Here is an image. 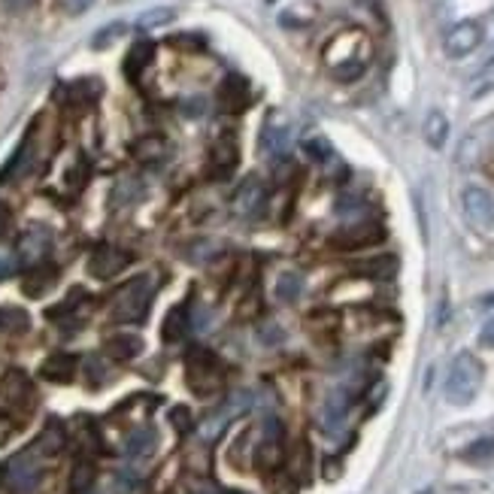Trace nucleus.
Here are the masks:
<instances>
[{"label":"nucleus","instance_id":"1","mask_svg":"<svg viewBox=\"0 0 494 494\" xmlns=\"http://www.w3.org/2000/svg\"><path fill=\"white\" fill-rule=\"evenodd\" d=\"M482 380H485V367L479 358L470 352L455 355V361L449 364V376H446V400L455 403V407L473 403V398L482 389Z\"/></svg>","mask_w":494,"mask_h":494},{"label":"nucleus","instance_id":"2","mask_svg":"<svg viewBox=\"0 0 494 494\" xmlns=\"http://www.w3.org/2000/svg\"><path fill=\"white\" fill-rule=\"evenodd\" d=\"M152 294H155V282L152 276H137L128 285H122L113 298V319L115 321H140L149 312Z\"/></svg>","mask_w":494,"mask_h":494},{"label":"nucleus","instance_id":"3","mask_svg":"<svg viewBox=\"0 0 494 494\" xmlns=\"http://www.w3.org/2000/svg\"><path fill=\"white\" fill-rule=\"evenodd\" d=\"M40 476H43V467H40L37 449H25V452L13 455L10 461H6V485H10L15 494H31L40 485Z\"/></svg>","mask_w":494,"mask_h":494},{"label":"nucleus","instance_id":"4","mask_svg":"<svg viewBox=\"0 0 494 494\" xmlns=\"http://www.w3.org/2000/svg\"><path fill=\"white\" fill-rule=\"evenodd\" d=\"M185 380L194 394L206 398V394H212L222 385V367L210 352H192L185 361Z\"/></svg>","mask_w":494,"mask_h":494},{"label":"nucleus","instance_id":"5","mask_svg":"<svg viewBox=\"0 0 494 494\" xmlns=\"http://www.w3.org/2000/svg\"><path fill=\"white\" fill-rule=\"evenodd\" d=\"M267 206V188L258 176L242 179L237 185V192L231 197V210L237 219H258Z\"/></svg>","mask_w":494,"mask_h":494},{"label":"nucleus","instance_id":"6","mask_svg":"<svg viewBox=\"0 0 494 494\" xmlns=\"http://www.w3.org/2000/svg\"><path fill=\"white\" fill-rule=\"evenodd\" d=\"M482 25L479 22H473V19H467V22H458L449 28L446 34V40H443V49H446V55L449 58H467L470 52H476L482 46Z\"/></svg>","mask_w":494,"mask_h":494},{"label":"nucleus","instance_id":"7","mask_svg":"<svg viewBox=\"0 0 494 494\" xmlns=\"http://www.w3.org/2000/svg\"><path fill=\"white\" fill-rule=\"evenodd\" d=\"M461 206H464L467 222H470L473 228L485 231V228H491V224H494V197L485 192V188H479V185L464 188Z\"/></svg>","mask_w":494,"mask_h":494},{"label":"nucleus","instance_id":"8","mask_svg":"<svg viewBox=\"0 0 494 494\" xmlns=\"http://www.w3.org/2000/svg\"><path fill=\"white\" fill-rule=\"evenodd\" d=\"M325 58H328V67L343 64V61H355V58L367 61V37L361 31H346L343 37L331 40V46L325 49Z\"/></svg>","mask_w":494,"mask_h":494},{"label":"nucleus","instance_id":"9","mask_svg":"<svg viewBox=\"0 0 494 494\" xmlns=\"http://www.w3.org/2000/svg\"><path fill=\"white\" fill-rule=\"evenodd\" d=\"M128 252H122V249L115 246H101L94 249L92 262H88V271H92V276H97V280H113L115 273H122L124 267H128Z\"/></svg>","mask_w":494,"mask_h":494},{"label":"nucleus","instance_id":"10","mask_svg":"<svg viewBox=\"0 0 494 494\" xmlns=\"http://www.w3.org/2000/svg\"><path fill=\"white\" fill-rule=\"evenodd\" d=\"M382 240V228L380 224H364L358 222L352 228L340 231L334 237V246L337 249H349V252H355V249H367V246H376V242Z\"/></svg>","mask_w":494,"mask_h":494},{"label":"nucleus","instance_id":"11","mask_svg":"<svg viewBox=\"0 0 494 494\" xmlns=\"http://www.w3.org/2000/svg\"><path fill=\"white\" fill-rule=\"evenodd\" d=\"M49 246H52V237H49V231H43V228H28L22 233V240H19V258L25 264H43V258L49 255Z\"/></svg>","mask_w":494,"mask_h":494},{"label":"nucleus","instance_id":"12","mask_svg":"<svg viewBox=\"0 0 494 494\" xmlns=\"http://www.w3.org/2000/svg\"><path fill=\"white\" fill-rule=\"evenodd\" d=\"M0 398L6 403H28L31 400V382L22 370H6L0 380Z\"/></svg>","mask_w":494,"mask_h":494},{"label":"nucleus","instance_id":"13","mask_svg":"<svg viewBox=\"0 0 494 494\" xmlns=\"http://www.w3.org/2000/svg\"><path fill=\"white\" fill-rule=\"evenodd\" d=\"M76 373V358L67 355V352H55L46 358V364H43V376L52 382H70Z\"/></svg>","mask_w":494,"mask_h":494},{"label":"nucleus","instance_id":"14","mask_svg":"<svg viewBox=\"0 0 494 494\" xmlns=\"http://www.w3.org/2000/svg\"><path fill=\"white\" fill-rule=\"evenodd\" d=\"M212 167H215V173H219V176L231 173V170L237 167V143H233V137H228V133H222V137L215 140Z\"/></svg>","mask_w":494,"mask_h":494},{"label":"nucleus","instance_id":"15","mask_svg":"<svg viewBox=\"0 0 494 494\" xmlns=\"http://www.w3.org/2000/svg\"><path fill=\"white\" fill-rule=\"evenodd\" d=\"M262 152L271 158H282L285 152H289V128H282V124H264L262 131Z\"/></svg>","mask_w":494,"mask_h":494},{"label":"nucleus","instance_id":"16","mask_svg":"<svg viewBox=\"0 0 494 494\" xmlns=\"http://www.w3.org/2000/svg\"><path fill=\"white\" fill-rule=\"evenodd\" d=\"M104 349H106V355H110V358H119V361H131L133 355H140L143 343H140L137 334H113L104 343Z\"/></svg>","mask_w":494,"mask_h":494},{"label":"nucleus","instance_id":"17","mask_svg":"<svg viewBox=\"0 0 494 494\" xmlns=\"http://www.w3.org/2000/svg\"><path fill=\"white\" fill-rule=\"evenodd\" d=\"M58 273L55 267H46V264H37L34 271L28 273V280H25V294H31V298H43L52 285H55Z\"/></svg>","mask_w":494,"mask_h":494},{"label":"nucleus","instance_id":"18","mask_svg":"<svg viewBox=\"0 0 494 494\" xmlns=\"http://www.w3.org/2000/svg\"><path fill=\"white\" fill-rule=\"evenodd\" d=\"M425 143L430 149H443L446 146V137H449V119L440 110H430L428 119H425Z\"/></svg>","mask_w":494,"mask_h":494},{"label":"nucleus","instance_id":"19","mask_svg":"<svg viewBox=\"0 0 494 494\" xmlns=\"http://www.w3.org/2000/svg\"><path fill=\"white\" fill-rule=\"evenodd\" d=\"M219 101L224 110H242L249 101V88L242 79H224V85H222V92H219Z\"/></svg>","mask_w":494,"mask_h":494},{"label":"nucleus","instance_id":"20","mask_svg":"<svg viewBox=\"0 0 494 494\" xmlns=\"http://www.w3.org/2000/svg\"><path fill=\"white\" fill-rule=\"evenodd\" d=\"M31 316L22 307H0V331H10V334H19V331H28Z\"/></svg>","mask_w":494,"mask_h":494},{"label":"nucleus","instance_id":"21","mask_svg":"<svg viewBox=\"0 0 494 494\" xmlns=\"http://www.w3.org/2000/svg\"><path fill=\"white\" fill-rule=\"evenodd\" d=\"M152 55H155V46H152V43H146V40H140L137 46H133V49L128 52V61H124V70H128L131 76H133V74H143V67L149 64Z\"/></svg>","mask_w":494,"mask_h":494},{"label":"nucleus","instance_id":"22","mask_svg":"<svg viewBox=\"0 0 494 494\" xmlns=\"http://www.w3.org/2000/svg\"><path fill=\"white\" fill-rule=\"evenodd\" d=\"M461 458H464V461H470V464H489V461H494V437L476 440L473 446L464 449Z\"/></svg>","mask_w":494,"mask_h":494},{"label":"nucleus","instance_id":"23","mask_svg":"<svg viewBox=\"0 0 494 494\" xmlns=\"http://www.w3.org/2000/svg\"><path fill=\"white\" fill-rule=\"evenodd\" d=\"M185 325H188L185 307H173V310H170L167 319H164V340H167V343H176V340L185 334Z\"/></svg>","mask_w":494,"mask_h":494},{"label":"nucleus","instance_id":"24","mask_svg":"<svg viewBox=\"0 0 494 494\" xmlns=\"http://www.w3.org/2000/svg\"><path fill=\"white\" fill-rule=\"evenodd\" d=\"M176 19V13L170 6H155V10H146L137 19V28L140 31H149V28H161V25H170Z\"/></svg>","mask_w":494,"mask_h":494},{"label":"nucleus","instance_id":"25","mask_svg":"<svg viewBox=\"0 0 494 494\" xmlns=\"http://www.w3.org/2000/svg\"><path fill=\"white\" fill-rule=\"evenodd\" d=\"M346 410H349V403H346V394L343 391H334L328 398V403H325V425H331V428H337L340 421L346 419Z\"/></svg>","mask_w":494,"mask_h":494},{"label":"nucleus","instance_id":"26","mask_svg":"<svg viewBox=\"0 0 494 494\" xmlns=\"http://www.w3.org/2000/svg\"><path fill=\"white\" fill-rule=\"evenodd\" d=\"M367 70V61L355 58V61H343V64H334L331 67V76L337 79V83H355V79H361Z\"/></svg>","mask_w":494,"mask_h":494},{"label":"nucleus","instance_id":"27","mask_svg":"<svg viewBox=\"0 0 494 494\" xmlns=\"http://www.w3.org/2000/svg\"><path fill=\"white\" fill-rule=\"evenodd\" d=\"M301 289H303V282L298 273H282L280 282H276V298L285 303H294L301 298Z\"/></svg>","mask_w":494,"mask_h":494},{"label":"nucleus","instance_id":"28","mask_svg":"<svg viewBox=\"0 0 494 494\" xmlns=\"http://www.w3.org/2000/svg\"><path fill=\"white\" fill-rule=\"evenodd\" d=\"M394 255H380V258H370V262H364V264H358L355 271L361 273V276H389L394 273Z\"/></svg>","mask_w":494,"mask_h":494},{"label":"nucleus","instance_id":"29","mask_svg":"<svg viewBox=\"0 0 494 494\" xmlns=\"http://www.w3.org/2000/svg\"><path fill=\"white\" fill-rule=\"evenodd\" d=\"M303 152L312 158V161H319V164H325V161L334 158V146L325 140V137H310V140H303Z\"/></svg>","mask_w":494,"mask_h":494},{"label":"nucleus","instance_id":"30","mask_svg":"<svg viewBox=\"0 0 494 494\" xmlns=\"http://www.w3.org/2000/svg\"><path fill=\"white\" fill-rule=\"evenodd\" d=\"M152 449H155V434L152 430H137L128 440V455H149Z\"/></svg>","mask_w":494,"mask_h":494},{"label":"nucleus","instance_id":"31","mask_svg":"<svg viewBox=\"0 0 494 494\" xmlns=\"http://www.w3.org/2000/svg\"><path fill=\"white\" fill-rule=\"evenodd\" d=\"M124 34V25L122 22H115V25H106V28H101L94 34V40H92V46L94 49H106L110 43H115Z\"/></svg>","mask_w":494,"mask_h":494},{"label":"nucleus","instance_id":"32","mask_svg":"<svg viewBox=\"0 0 494 494\" xmlns=\"http://www.w3.org/2000/svg\"><path fill=\"white\" fill-rule=\"evenodd\" d=\"M161 152H164V143L155 140V137H149V140L137 143V155H140V158L155 161V158H161Z\"/></svg>","mask_w":494,"mask_h":494},{"label":"nucleus","instance_id":"33","mask_svg":"<svg viewBox=\"0 0 494 494\" xmlns=\"http://www.w3.org/2000/svg\"><path fill=\"white\" fill-rule=\"evenodd\" d=\"M94 6V0H58V10L67 15H83Z\"/></svg>","mask_w":494,"mask_h":494},{"label":"nucleus","instance_id":"34","mask_svg":"<svg viewBox=\"0 0 494 494\" xmlns=\"http://www.w3.org/2000/svg\"><path fill=\"white\" fill-rule=\"evenodd\" d=\"M92 476H94V470H92V464H85V461H79V464H76V470H74V489H76V491H83V489H88V485H92Z\"/></svg>","mask_w":494,"mask_h":494},{"label":"nucleus","instance_id":"35","mask_svg":"<svg viewBox=\"0 0 494 494\" xmlns=\"http://www.w3.org/2000/svg\"><path fill=\"white\" fill-rule=\"evenodd\" d=\"M479 343H482L485 349H494V316L482 325V331H479Z\"/></svg>","mask_w":494,"mask_h":494},{"label":"nucleus","instance_id":"36","mask_svg":"<svg viewBox=\"0 0 494 494\" xmlns=\"http://www.w3.org/2000/svg\"><path fill=\"white\" fill-rule=\"evenodd\" d=\"M173 421L179 425V430L188 428V410H173Z\"/></svg>","mask_w":494,"mask_h":494},{"label":"nucleus","instance_id":"37","mask_svg":"<svg viewBox=\"0 0 494 494\" xmlns=\"http://www.w3.org/2000/svg\"><path fill=\"white\" fill-rule=\"evenodd\" d=\"M10 10H28V6L34 4V0H4Z\"/></svg>","mask_w":494,"mask_h":494},{"label":"nucleus","instance_id":"38","mask_svg":"<svg viewBox=\"0 0 494 494\" xmlns=\"http://www.w3.org/2000/svg\"><path fill=\"white\" fill-rule=\"evenodd\" d=\"M10 271H13V262L6 255H0V280H4V276L10 273Z\"/></svg>","mask_w":494,"mask_h":494},{"label":"nucleus","instance_id":"39","mask_svg":"<svg viewBox=\"0 0 494 494\" xmlns=\"http://www.w3.org/2000/svg\"><path fill=\"white\" fill-rule=\"evenodd\" d=\"M482 303H485V307H494V291H491V294H485V301H482Z\"/></svg>","mask_w":494,"mask_h":494},{"label":"nucleus","instance_id":"40","mask_svg":"<svg viewBox=\"0 0 494 494\" xmlns=\"http://www.w3.org/2000/svg\"><path fill=\"white\" fill-rule=\"evenodd\" d=\"M489 64H491V67H494V55H491V61H489Z\"/></svg>","mask_w":494,"mask_h":494}]
</instances>
